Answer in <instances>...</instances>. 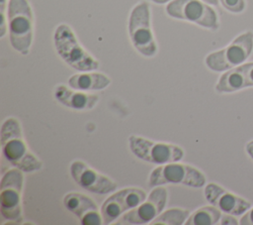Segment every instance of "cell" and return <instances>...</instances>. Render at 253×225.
<instances>
[{
    "mask_svg": "<svg viewBox=\"0 0 253 225\" xmlns=\"http://www.w3.org/2000/svg\"><path fill=\"white\" fill-rule=\"evenodd\" d=\"M2 154L14 167L24 172H35L42 168V163L29 149L20 121L15 117L7 118L0 131Z\"/></svg>",
    "mask_w": 253,
    "mask_h": 225,
    "instance_id": "6da1fadb",
    "label": "cell"
},
{
    "mask_svg": "<svg viewBox=\"0 0 253 225\" xmlns=\"http://www.w3.org/2000/svg\"><path fill=\"white\" fill-rule=\"evenodd\" d=\"M7 20L12 48L21 55H28L34 37V14L29 2L9 0Z\"/></svg>",
    "mask_w": 253,
    "mask_h": 225,
    "instance_id": "7a4b0ae2",
    "label": "cell"
},
{
    "mask_svg": "<svg viewBox=\"0 0 253 225\" xmlns=\"http://www.w3.org/2000/svg\"><path fill=\"white\" fill-rule=\"evenodd\" d=\"M53 44L60 58L78 71H92L99 68V61L78 42L72 29L59 24L53 33Z\"/></svg>",
    "mask_w": 253,
    "mask_h": 225,
    "instance_id": "3957f363",
    "label": "cell"
},
{
    "mask_svg": "<svg viewBox=\"0 0 253 225\" xmlns=\"http://www.w3.org/2000/svg\"><path fill=\"white\" fill-rule=\"evenodd\" d=\"M128 35L133 48L143 56L152 57L157 53V44L151 28L150 7L146 1H140L130 11Z\"/></svg>",
    "mask_w": 253,
    "mask_h": 225,
    "instance_id": "277c9868",
    "label": "cell"
},
{
    "mask_svg": "<svg viewBox=\"0 0 253 225\" xmlns=\"http://www.w3.org/2000/svg\"><path fill=\"white\" fill-rule=\"evenodd\" d=\"M252 51L253 32L247 31L237 36L225 48L209 54L205 58V63L212 71H226L244 63Z\"/></svg>",
    "mask_w": 253,
    "mask_h": 225,
    "instance_id": "5b68a950",
    "label": "cell"
},
{
    "mask_svg": "<svg viewBox=\"0 0 253 225\" xmlns=\"http://www.w3.org/2000/svg\"><path fill=\"white\" fill-rule=\"evenodd\" d=\"M205 174L198 169L179 162L169 163L155 168L148 176L147 184L155 187L164 184H183L200 188L206 184Z\"/></svg>",
    "mask_w": 253,
    "mask_h": 225,
    "instance_id": "8992f818",
    "label": "cell"
},
{
    "mask_svg": "<svg viewBox=\"0 0 253 225\" xmlns=\"http://www.w3.org/2000/svg\"><path fill=\"white\" fill-rule=\"evenodd\" d=\"M165 10L171 18L188 21L205 29L216 31L219 27L216 12L202 0H172Z\"/></svg>",
    "mask_w": 253,
    "mask_h": 225,
    "instance_id": "52a82bcc",
    "label": "cell"
},
{
    "mask_svg": "<svg viewBox=\"0 0 253 225\" xmlns=\"http://www.w3.org/2000/svg\"><path fill=\"white\" fill-rule=\"evenodd\" d=\"M24 171L15 168L2 175L0 183V211L5 220L14 223L23 220L22 191Z\"/></svg>",
    "mask_w": 253,
    "mask_h": 225,
    "instance_id": "ba28073f",
    "label": "cell"
},
{
    "mask_svg": "<svg viewBox=\"0 0 253 225\" xmlns=\"http://www.w3.org/2000/svg\"><path fill=\"white\" fill-rule=\"evenodd\" d=\"M128 146L136 158L158 166L180 162L184 158L183 149L177 145L155 142L135 135L128 137Z\"/></svg>",
    "mask_w": 253,
    "mask_h": 225,
    "instance_id": "9c48e42d",
    "label": "cell"
},
{
    "mask_svg": "<svg viewBox=\"0 0 253 225\" xmlns=\"http://www.w3.org/2000/svg\"><path fill=\"white\" fill-rule=\"evenodd\" d=\"M168 192L162 185L155 186L146 198L136 207L125 213L118 219L120 225H142L151 223L165 208Z\"/></svg>",
    "mask_w": 253,
    "mask_h": 225,
    "instance_id": "30bf717a",
    "label": "cell"
},
{
    "mask_svg": "<svg viewBox=\"0 0 253 225\" xmlns=\"http://www.w3.org/2000/svg\"><path fill=\"white\" fill-rule=\"evenodd\" d=\"M146 196L145 191L137 187H126L113 193L100 208L103 223L108 225L115 222L125 213L140 204Z\"/></svg>",
    "mask_w": 253,
    "mask_h": 225,
    "instance_id": "8fae6325",
    "label": "cell"
},
{
    "mask_svg": "<svg viewBox=\"0 0 253 225\" xmlns=\"http://www.w3.org/2000/svg\"><path fill=\"white\" fill-rule=\"evenodd\" d=\"M70 175L77 185L97 194H107L117 189V183L82 161H74L69 168Z\"/></svg>",
    "mask_w": 253,
    "mask_h": 225,
    "instance_id": "7c38bea8",
    "label": "cell"
},
{
    "mask_svg": "<svg viewBox=\"0 0 253 225\" xmlns=\"http://www.w3.org/2000/svg\"><path fill=\"white\" fill-rule=\"evenodd\" d=\"M204 194L210 204L215 206L225 214L242 216L249 208H251L250 202L216 183H208L205 186Z\"/></svg>",
    "mask_w": 253,
    "mask_h": 225,
    "instance_id": "4fadbf2b",
    "label": "cell"
},
{
    "mask_svg": "<svg viewBox=\"0 0 253 225\" xmlns=\"http://www.w3.org/2000/svg\"><path fill=\"white\" fill-rule=\"evenodd\" d=\"M65 208L74 214L82 225H101L103 218L97 204L85 194L69 192L63 197Z\"/></svg>",
    "mask_w": 253,
    "mask_h": 225,
    "instance_id": "5bb4252c",
    "label": "cell"
},
{
    "mask_svg": "<svg viewBox=\"0 0 253 225\" xmlns=\"http://www.w3.org/2000/svg\"><path fill=\"white\" fill-rule=\"evenodd\" d=\"M54 98L63 106L78 111L91 110L99 101V96L97 94H89L85 91L73 88L70 89L61 84L55 87Z\"/></svg>",
    "mask_w": 253,
    "mask_h": 225,
    "instance_id": "9a60e30c",
    "label": "cell"
},
{
    "mask_svg": "<svg viewBox=\"0 0 253 225\" xmlns=\"http://www.w3.org/2000/svg\"><path fill=\"white\" fill-rule=\"evenodd\" d=\"M110 84V77L101 72L80 71L68 78V85L71 88L80 91L103 90Z\"/></svg>",
    "mask_w": 253,
    "mask_h": 225,
    "instance_id": "2e32d148",
    "label": "cell"
},
{
    "mask_svg": "<svg viewBox=\"0 0 253 225\" xmlns=\"http://www.w3.org/2000/svg\"><path fill=\"white\" fill-rule=\"evenodd\" d=\"M246 88L245 78L240 65L223 71L215 84L218 93H232Z\"/></svg>",
    "mask_w": 253,
    "mask_h": 225,
    "instance_id": "e0dca14e",
    "label": "cell"
},
{
    "mask_svg": "<svg viewBox=\"0 0 253 225\" xmlns=\"http://www.w3.org/2000/svg\"><path fill=\"white\" fill-rule=\"evenodd\" d=\"M222 212L213 205L204 206L190 214L186 225H214L218 224Z\"/></svg>",
    "mask_w": 253,
    "mask_h": 225,
    "instance_id": "ac0fdd59",
    "label": "cell"
},
{
    "mask_svg": "<svg viewBox=\"0 0 253 225\" xmlns=\"http://www.w3.org/2000/svg\"><path fill=\"white\" fill-rule=\"evenodd\" d=\"M190 216V211L182 208H170L162 211L150 224L151 225H182Z\"/></svg>",
    "mask_w": 253,
    "mask_h": 225,
    "instance_id": "d6986e66",
    "label": "cell"
},
{
    "mask_svg": "<svg viewBox=\"0 0 253 225\" xmlns=\"http://www.w3.org/2000/svg\"><path fill=\"white\" fill-rule=\"evenodd\" d=\"M222 7L227 11L238 14L244 11L245 1L244 0H219Z\"/></svg>",
    "mask_w": 253,
    "mask_h": 225,
    "instance_id": "ffe728a7",
    "label": "cell"
},
{
    "mask_svg": "<svg viewBox=\"0 0 253 225\" xmlns=\"http://www.w3.org/2000/svg\"><path fill=\"white\" fill-rule=\"evenodd\" d=\"M246 83V88L253 87V62H247L240 64Z\"/></svg>",
    "mask_w": 253,
    "mask_h": 225,
    "instance_id": "44dd1931",
    "label": "cell"
},
{
    "mask_svg": "<svg viewBox=\"0 0 253 225\" xmlns=\"http://www.w3.org/2000/svg\"><path fill=\"white\" fill-rule=\"evenodd\" d=\"M8 6V0H0V15H1V23H0V37L3 38L7 32V24H6V7Z\"/></svg>",
    "mask_w": 253,
    "mask_h": 225,
    "instance_id": "7402d4cb",
    "label": "cell"
},
{
    "mask_svg": "<svg viewBox=\"0 0 253 225\" xmlns=\"http://www.w3.org/2000/svg\"><path fill=\"white\" fill-rule=\"evenodd\" d=\"M239 224H241V225H253V207L249 208L241 216Z\"/></svg>",
    "mask_w": 253,
    "mask_h": 225,
    "instance_id": "603a6c76",
    "label": "cell"
},
{
    "mask_svg": "<svg viewBox=\"0 0 253 225\" xmlns=\"http://www.w3.org/2000/svg\"><path fill=\"white\" fill-rule=\"evenodd\" d=\"M218 224H239V222H237V220L233 217V215H230V214H225L223 213V215H221V218L219 220V223Z\"/></svg>",
    "mask_w": 253,
    "mask_h": 225,
    "instance_id": "cb8c5ba5",
    "label": "cell"
},
{
    "mask_svg": "<svg viewBox=\"0 0 253 225\" xmlns=\"http://www.w3.org/2000/svg\"><path fill=\"white\" fill-rule=\"evenodd\" d=\"M245 151L247 153V155L253 160V140L248 142L245 146Z\"/></svg>",
    "mask_w": 253,
    "mask_h": 225,
    "instance_id": "d4e9b609",
    "label": "cell"
},
{
    "mask_svg": "<svg viewBox=\"0 0 253 225\" xmlns=\"http://www.w3.org/2000/svg\"><path fill=\"white\" fill-rule=\"evenodd\" d=\"M202 1H204L210 5H212V6H217L219 3V0H202Z\"/></svg>",
    "mask_w": 253,
    "mask_h": 225,
    "instance_id": "484cf974",
    "label": "cell"
},
{
    "mask_svg": "<svg viewBox=\"0 0 253 225\" xmlns=\"http://www.w3.org/2000/svg\"><path fill=\"white\" fill-rule=\"evenodd\" d=\"M150 2H153L155 4H166V3H169L171 2L172 0H149Z\"/></svg>",
    "mask_w": 253,
    "mask_h": 225,
    "instance_id": "4316f807",
    "label": "cell"
}]
</instances>
